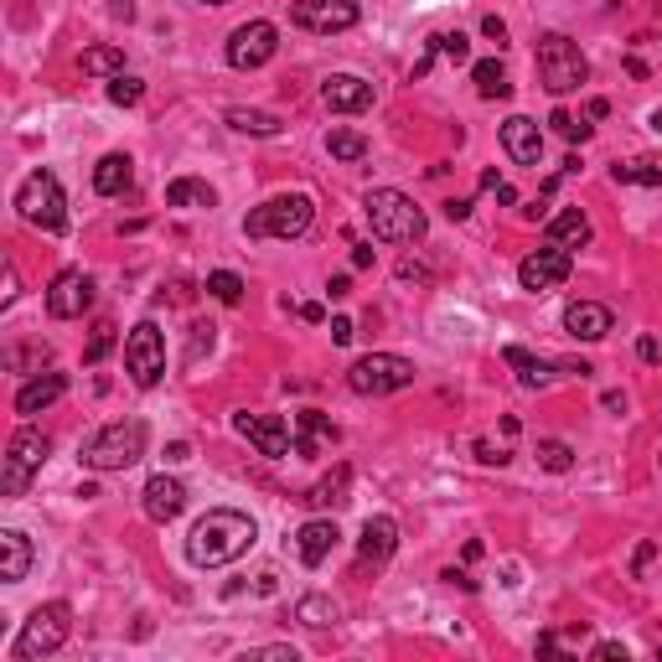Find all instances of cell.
<instances>
[{"mask_svg": "<svg viewBox=\"0 0 662 662\" xmlns=\"http://www.w3.org/2000/svg\"><path fill=\"white\" fill-rule=\"evenodd\" d=\"M611 182H621V187H662V161L657 156L621 161V166H611Z\"/></svg>", "mask_w": 662, "mask_h": 662, "instance_id": "f1b7e54d", "label": "cell"}, {"mask_svg": "<svg viewBox=\"0 0 662 662\" xmlns=\"http://www.w3.org/2000/svg\"><path fill=\"white\" fill-rule=\"evenodd\" d=\"M647 125H652V130H657V135H662V104H657V109H652V119H647Z\"/></svg>", "mask_w": 662, "mask_h": 662, "instance_id": "6f0895ef", "label": "cell"}, {"mask_svg": "<svg viewBox=\"0 0 662 662\" xmlns=\"http://www.w3.org/2000/svg\"><path fill=\"white\" fill-rule=\"evenodd\" d=\"M145 440H150L145 419H114V425H104L83 440L78 456L88 471H130L145 456Z\"/></svg>", "mask_w": 662, "mask_h": 662, "instance_id": "7a4b0ae2", "label": "cell"}, {"mask_svg": "<svg viewBox=\"0 0 662 662\" xmlns=\"http://www.w3.org/2000/svg\"><path fill=\"white\" fill-rule=\"evenodd\" d=\"M502 363L507 368H518V383L523 388H549L559 378V363H544V357H533L523 347H502Z\"/></svg>", "mask_w": 662, "mask_h": 662, "instance_id": "484cf974", "label": "cell"}, {"mask_svg": "<svg viewBox=\"0 0 662 662\" xmlns=\"http://www.w3.org/2000/svg\"><path fill=\"white\" fill-rule=\"evenodd\" d=\"M414 383V363L399 352H368L357 357V363L347 368V388L363 399H383V394H399V388Z\"/></svg>", "mask_w": 662, "mask_h": 662, "instance_id": "52a82bcc", "label": "cell"}, {"mask_svg": "<svg viewBox=\"0 0 662 662\" xmlns=\"http://www.w3.org/2000/svg\"><path fill=\"white\" fill-rule=\"evenodd\" d=\"M476 461H481V466H502L507 450H492V440H476Z\"/></svg>", "mask_w": 662, "mask_h": 662, "instance_id": "7bdbcfd3", "label": "cell"}, {"mask_svg": "<svg viewBox=\"0 0 662 662\" xmlns=\"http://www.w3.org/2000/svg\"><path fill=\"white\" fill-rule=\"evenodd\" d=\"M357 337V331H352V321L347 316H337V321H331V342H337V347H347Z\"/></svg>", "mask_w": 662, "mask_h": 662, "instance_id": "ee69618b", "label": "cell"}, {"mask_svg": "<svg viewBox=\"0 0 662 662\" xmlns=\"http://www.w3.org/2000/svg\"><path fill=\"white\" fill-rule=\"evenodd\" d=\"M471 78H476V94L481 99H507V94H513V83H507V73H502L497 57H481V63L471 68Z\"/></svg>", "mask_w": 662, "mask_h": 662, "instance_id": "1f68e13d", "label": "cell"}, {"mask_svg": "<svg viewBox=\"0 0 662 662\" xmlns=\"http://www.w3.org/2000/svg\"><path fill=\"white\" fill-rule=\"evenodd\" d=\"M47 450H52V440H47L42 430L21 425V430L11 435V445H6V461H0V492H6V497H26L32 476H37L42 461H47Z\"/></svg>", "mask_w": 662, "mask_h": 662, "instance_id": "9c48e42d", "label": "cell"}, {"mask_svg": "<svg viewBox=\"0 0 662 662\" xmlns=\"http://www.w3.org/2000/svg\"><path fill=\"white\" fill-rule=\"evenodd\" d=\"M109 99L130 109V104H140V99H145V83H140V78H125V73H119V78L109 83Z\"/></svg>", "mask_w": 662, "mask_h": 662, "instance_id": "ab89813d", "label": "cell"}, {"mask_svg": "<svg viewBox=\"0 0 662 662\" xmlns=\"http://www.w3.org/2000/svg\"><path fill=\"white\" fill-rule=\"evenodd\" d=\"M538 78H544L549 94H575L590 78V63L564 32H549V37H538Z\"/></svg>", "mask_w": 662, "mask_h": 662, "instance_id": "ba28073f", "label": "cell"}, {"mask_svg": "<svg viewBox=\"0 0 662 662\" xmlns=\"http://www.w3.org/2000/svg\"><path fill=\"white\" fill-rule=\"evenodd\" d=\"M78 68L88 78H119V73H125V52H119V47H88L78 57Z\"/></svg>", "mask_w": 662, "mask_h": 662, "instance_id": "d6a6232c", "label": "cell"}, {"mask_svg": "<svg viewBox=\"0 0 662 662\" xmlns=\"http://www.w3.org/2000/svg\"><path fill=\"white\" fill-rule=\"evenodd\" d=\"M68 394V373H42L32 383H21V394H16V414H42L47 404H57Z\"/></svg>", "mask_w": 662, "mask_h": 662, "instance_id": "cb8c5ba5", "label": "cell"}, {"mask_svg": "<svg viewBox=\"0 0 662 662\" xmlns=\"http://www.w3.org/2000/svg\"><path fill=\"white\" fill-rule=\"evenodd\" d=\"M140 502H145V518L150 523H171L187 507V487L176 476H150L145 492H140Z\"/></svg>", "mask_w": 662, "mask_h": 662, "instance_id": "d6986e66", "label": "cell"}, {"mask_svg": "<svg viewBox=\"0 0 662 662\" xmlns=\"http://www.w3.org/2000/svg\"><path fill=\"white\" fill-rule=\"evenodd\" d=\"M326 295H331V300H347V295H352V280H347V275H337V280L326 285Z\"/></svg>", "mask_w": 662, "mask_h": 662, "instance_id": "f5cc1de1", "label": "cell"}, {"mask_svg": "<svg viewBox=\"0 0 662 662\" xmlns=\"http://www.w3.org/2000/svg\"><path fill=\"white\" fill-rule=\"evenodd\" d=\"M549 125L569 140V145H575V140H590V125H580V119H569L564 109H554V119H549Z\"/></svg>", "mask_w": 662, "mask_h": 662, "instance_id": "60d3db41", "label": "cell"}, {"mask_svg": "<svg viewBox=\"0 0 662 662\" xmlns=\"http://www.w3.org/2000/svg\"><path fill=\"white\" fill-rule=\"evenodd\" d=\"M16 213L42 228V233H63L68 228V197H63V182L52 171H32L16 192Z\"/></svg>", "mask_w": 662, "mask_h": 662, "instance_id": "8992f818", "label": "cell"}, {"mask_svg": "<svg viewBox=\"0 0 662 662\" xmlns=\"http://www.w3.org/2000/svg\"><path fill=\"white\" fill-rule=\"evenodd\" d=\"M207 295L223 300V306H238V300H244V280H238L233 269H218V275H207Z\"/></svg>", "mask_w": 662, "mask_h": 662, "instance_id": "8d00e7d4", "label": "cell"}, {"mask_svg": "<svg viewBox=\"0 0 662 662\" xmlns=\"http://www.w3.org/2000/svg\"><path fill=\"white\" fill-rule=\"evenodd\" d=\"M130 182H135V161L119 156V150H109V156L94 166V192L99 197H125Z\"/></svg>", "mask_w": 662, "mask_h": 662, "instance_id": "d4e9b609", "label": "cell"}, {"mask_svg": "<svg viewBox=\"0 0 662 662\" xmlns=\"http://www.w3.org/2000/svg\"><path fill=\"white\" fill-rule=\"evenodd\" d=\"M363 213L373 223V238H383V244H414V238H425V228H430L425 207L414 197H404V192H394V187L368 192Z\"/></svg>", "mask_w": 662, "mask_h": 662, "instance_id": "3957f363", "label": "cell"}, {"mask_svg": "<svg viewBox=\"0 0 662 662\" xmlns=\"http://www.w3.org/2000/svg\"><path fill=\"white\" fill-rule=\"evenodd\" d=\"M109 352H114V321H99V326H94V337H88V347H83V363H88V368H99Z\"/></svg>", "mask_w": 662, "mask_h": 662, "instance_id": "74e56055", "label": "cell"}, {"mask_svg": "<svg viewBox=\"0 0 662 662\" xmlns=\"http://www.w3.org/2000/svg\"><path fill=\"white\" fill-rule=\"evenodd\" d=\"M295 26H306V32H347L357 26V0H295L290 6Z\"/></svg>", "mask_w": 662, "mask_h": 662, "instance_id": "4fadbf2b", "label": "cell"}, {"mask_svg": "<svg viewBox=\"0 0 662 662\" xmlns=\"http://www.w3.org/2000/svg\"><path fill=\"white\" fill-rule=\"evenodd\" d=\"M352 269H373V244H357L352 249Z\"/></svg>", "mask_w": 662, "mask_h": 662, "instance_id": "f907efd6", "label": "cell"}, {"mask_svg": "<svg viewBox=\"0 0 662 662\" xmlns=\"http://www.w3.org/2000/svg\"><path fill=\"white\" fill-rule=\"evenodd\" d=\"M166 207H218V192L197 182V176H176L166 187Z\"/></svg>", "mask_w": 662, "mask_h": 662, "instance_id": "f546056e", "label": "cell"}, {"mask_svg": "<svg viewBox=\"0 0 662 662\" xmlns=\"http://www.w3.org/2000/svg\"><path fill=\"white\" fill-rule=\"evenodd\" d=\"M275 52H280V32H275L269 21H249V26H238V32L228 37V63H233L238 73L264 68Z\"/></svg>", "mask_w": 662, "mask_h": 662, "instance_id": "8fae6325", "label": "cell"}, {"mask_svg": "<svg viewBox=\"0 0 662 662\" xmlns=\"http://www.w3.org/2000/svg\"><path fill=\"white\" fill-rule=\"evenodd\" d=\"M481 32H487V37H492V42H497V47H502V42H507V26H502V21H497V16H487V21H481Z\"/></svg>", "mask_w": 662, "mask_h": 662, "instance_id": "681fc988", "label": "cell"}, {"mask_svg": "<svg viewBox=\"0 0 662 662\" xmlns=\"http://www.w3.org/2000/svg\"><path fill=\"white\" fill-rule=\"evenodd\" d=\"M321 104H326L331 114H363V109L373 104V83H363L357 73H331V78L321 83Z\"/></svg>", "mask_w": 662, "mask_h": 662, "instance_id": "e0dca14e", "label": "cell"}, {"mask_svg": "<svg viewBox=\"0 0 662 662\" xmlns=\"http://www.w3.org/2000/svg\"><path fill=\"white\" fill-rule=\"evenodd\" d=\"M637 352H642V363H657V357H662V342H657V337H642Z\"/></svg>", "mask_w": 662, "mask_h": 662, "instance_id": "c3c4849f", "label": "cell"}, {"mask_svg": "<svg viewBox=\"0 0 662 662\" xmlns=\"http://www.w3.org/2000/svg\"><path fill=\"white\" fill-rule=\"evenodd\" d=\"M445 218H450V223H461V218H471V202H466V197H456V202H445Z\"/></svg>", "mask_w": 662, "mask_h": 662, "instance_id": "7dc6e473", "label": "cell"}, {"mask_svg": "<svg viewBox=\"0 0 662 662\" xmlns=\"http://www.w3.org/2000/svg\"><path fill=\"white\" fill-rule=\"evenodd\" d=\"M538 466L554 471V476H564L569 466H575V450H569L564 440H538Z\"/></svg>", "mask_w": 662, "mask_h": 662, "instance_id": "d590c367", "label": "cell"}, {"mask_svg": "<svg viewBox=\"0 0 662 662\" xmlns=\"http://www.w3.org/2000/svg\"><path fill=\"white\" fill-rule=\"evenodd\" d=\"M585 114H590V119H606V114H611V104H606V99H590V109H585Z\"/></svg>", "mask_w": 662, "mask_h": 662, "instance_id": "9f6ffc18", "label": "cell"}, {"mask_svg": "<svg viewBox=\"0 0 662 662\" xmlns=\"http://www.w3.org/2000/svg\"><path fill=\"white\" fill-rule=\"evenodd\" d=\"M125 373L135 388H156L166 378V337L156 321H140L125 337Z\"/></svg>", "mask_w": 662, "mask_h": 662, "instance_id": "30bf717a", "label": "cell"}, {"mask_svg": "<svg viewBox=\"0 0 662 662\" xmlns=\"http://www.w3.org/2000/svg\"><path fill=\"white\" fill-rule=\"evenodd\" d=\"M249 657H269V662H295V647H254Z\"/></svg>", "mask_w": 662, "mask_h": 662, "instance_id": "bcb514c9", "label": "cell"}, {"mask_svg": "<svg viewBox=\"0 0 662 662\" xmlns=\"http://www.w3.org/2000/svg\"><path fill=\"white\" fill-rule=\"evenodd\" d=\"M228 119V130H238V135H259V140H269V135H280L285 125L275 114H264V109H228L223 114Z\"/></svg>", "mask_w": 662, "mask_h": 662, "instance_id": "4dcf8cb0", "label": "cell"}, {"mask_svg": "<svg viewBox=\"0 0 662 662\" xmlns=\"http://www.w3.org/2000/svg\"><path fill=\"white\" fill-rule=\"evenodd\" d=\"M254 518L249 513H238V507H213L207 518H197V528L187 533V559L197 569H223L233 559H244L254 549Z\"/></svg>", "mask_w": 662, "mask_h": 662, "instance_id": "6da1fadb", "label": "cell"}, {"mask_svg": "<svg viewBox=\"0 0 662 662\" xmlns=\"http://www.w3.org/2000/svg\"><path fill=\"white\" fill-rule=\"evenodd\" d=\"M430 52L450 57V63H466V57H471V42H466V32H435V37H430Z\"/></svg>", "mask_w": 662, "mask_h": 662, "instance_id": "f35d334b", "label": "cell"}, {"mask_svg": "<svg viewBox=\"0 0 662 662\" xmlns=\"http://www.w3.org/2000/svg\"><path fill=\"white\" fill-rule=\"evenodd\" d=\"M166 461L176 466V461H192V445L187 440H176V445H166Z\"/></svg>", "mask_w": 662, "mask_h": 662, "instance_id": "816d5d0a", "label": "cell"}, {"mask_svg": "<svg viewBox=\"0 0 662 662\" xmlns=\"http://www.w3.org/2000/svg\"><path fill=\"white\" fill-rule=\"evenodd\" d=\"M202 352H213V326H192V347H187V363H197Z\"/></svg>", "mask_w": 662, "mask_h": 662, "instance_id": "b9f144b4", "label": "cell"}, {"mask_svg": "<svg viewBox=\"0 0 662 662\" xmlns=\"http://www.w3.org/2000/svg\"><path fill=\"white\" fill-rule=\"evenodd\" d=\"M564 331L575 342H600V337H611V311L595 306V300H575V306L564 311Z\"/></svg>", "mask_w": 662, "mask_h": 662, "instance_id": "44dd1931", "label": "cell"}, {"mask_svg": "<svg viewBox=\"0 0 662 662\" xmlns=\"http://www.w3.org/2000/svg\"><path fill=\"white\" fill-rule=\"evenodd\" d=\"M207 6H228V0H207Z\"/></svg>", "mask_w": 662, "mask_h": 662, "instance_id": "680465c9", "label": "cell"}, {"mask_svg": "<svg viewBox=\"0 0 662 662\" xmlns=\"http://www.w3.org/2000/svg\"><path fill=\"white\" fill-rule=\"evenodd\" d=\"M569 269H575V259H569V249L549 244V249H538V254H528V259L518 264V280H523V290L544 295V290H559V285L569 280Z\"/></svg>", "mask_w": 662, "mask_h": 662, "instance_id": "7c38bea8", "label": "cell"}, {"mask_svg": "<svg viewBox=\"0 0 662 662\" xmlns=\"http://www.w3.org/2000/svg\"><path fill=\"white\" fill-rule=\"evenodd\" d=\"M337 538H342V533H337V523H331V518H311L306 528L295 533V554H300V564H311V569L326 564L331 549H337Z\"/></svg>", "mask_w": 662, "mask_h": 662, "instance_id": "ffe728a7", "label": "cell"}, {"mask_svg": "<svg viewBox=\"0 0 662 662\" xmlns=\"http://www.w3.org/2000/svg\"><path fill=\"white\" fill-rule=\"evenodd\" d=\"M326 150H331L337 161H363V156H368V140L357 135V130H331V135H326Z\"/></svg>", "mask_w": 662, "mask_h": 662, "instance_id": "e575fe53", "label": "cell"}, {"mask_svg": "<svg viewBox=\"0 0 662 662\" xmlns=\"http://www.w3.org/2000/svg\"><path fill=\"white\" fill-rule=\"evenodd\" d=\"M233 430L244 435L259 456H269V461H280L290 450V430H285L280 414H233Z\"/></svg>", "mask_w": 662, "mask_h": 662, "instance_id": "5bb4252c", "label": "cell"}, {"mask_svg": "<svg viewBox=\"0 0 662 662\" xmlns=\"http://www.w3.org/2000/svg\"><path fill=\"white\" fill-rule=\"evenodd\" d=\"M652 559H657V544H642V549H637V559H631V569H637V575H642V569H647Z\"/></svg>", "mask_w": 662, "mask_h": 662, "instance_id": "db71d44e", "label": "cell"}, {"mask_svg": "<svg viewBox=\"0 0 662 662\" xmlns=\"http://www.w3.org/2000/svg\"><path fill=\"white\" fill-rule=\"evenodd\" d=\"M502 150L518 166H538V161H544V130H538V119H528V114L507 119V125H502Z\"/></svg>", "mask_w": 662, "mask_h": 662, "instance_id": "ac0fdd59", "label": "cell"}, {"mask_svg": "<svg viewBox=\"0 0 662 662\" xmlns=\"http://www.w3.org/2000/svg\"><path fill=\"white\" fill-rule=\"evenodd\" d=\"M331 440H337V425H331L321 409L295 414V456H321Z\"/></svg>", "mask_w": 662, "mask_h": 662, "instance_id": "603a6c76", "label": "cell"}, {"mask_svg": "<svg viewBox=\"0 0 662 662\" xmlns=\"http://www.w3.org/2000/svg\"><path fill=\"white\" fill-rule=\"evenodd\" d=\"M590 657H600V662H616V657H621V662H626V647H621V642H595Z\"/></svg>", "mask_w": 662, "mask_h": 662, "instance_id": "f6af8a7d", "label": "cell"}, {"mask_svg": "<svg viewBox=\"0 0 662 662\" xmlns=\"http://www.w3.org/2000/svg\"><path fill=\"white\" fill-rule=\"evenodd\" d=\"M399 549V523L394 518H368L363 523V538H357V575H368V569H383Z\"/></svg>", "mask_w": 662, "mask_h": 662, "instance_id": "2e32d148", "label": "cell"}, {"mask_svg": "<svg viewBox=\"0 0 662 662\" xmlns=\"http://www.w3.org/2000/svg\"><path fill=\"white\" fill-rule=\"evenodd\" d=\"M347 487H352V466H331L321 481H316V487H306V497H300V502H306V507H316V513H321V507H342L347 502Z\"/></svg>", "mask_w": 662, "mask_h": 662, "instance_id": "4316f807", "label": "cell"}, {"mask_svg": "<svg viewBox=\"0 0 662 662\" xmlns=\"http://www.w3.org/2000/svg\"><path fill=\"white\" fill-rule=\"evenodd\" d=\"M32 559H37V549H32V538H26L21 528L0 533V580L6 585H21L26 569H32Z\"/></svg>", "mask_w": 662, "mask_h": 662, "instance_id": "7402d4cb", "label": "cell"}, {"mask_svg": "<svg viewBox=\"0 0 662 662\" xmlns=\"http://www.w3.org/2000/svg\"><path fill=\"white\" fill-rule=\"evenodd\" d=\"M88 306H94V280H88L83 269H63V275L52 280V290H47V311H52L57 321H73V316H83Z\"/></svg>", "mask_w": 662, "mask_h": 662, "instance_id": "9a60e30c", "label": "cell"}, {"mask_svg": "<svg viewBox=\"0 0 662 662\" xmlns=\"http://www.w3.org/2000/svg\"><path fill=\"white\" fill-rule=\"evenodd\" d=\"M68 637H73V606H68V600H47V606H37L32 616L21 621V637H16L11 657H21V662L52 657Z\"/></svg>", "mask_w": 662, "mask_h": 662, "instance_id": "277c9868", "label": "cell"}, {"mask_svg": "<svg viewBox=\"0 0 662 662\" xmlns=\"http://www.w3.org/2000/svg\"><path fill=\"white\" fill-rule=\"evenodd\" d=\"M600 404H606L611 414H621V409H626V394H616V388H611V394H606V399H600Z\"/></svg>", "mask_w": 662, "mask_h": 662, "instance_id": "11a10c76", "label": "cell"}, {"mask_svg": "<svg viewBox=\"0 0 662 662\" xmlns=\"http://www.w3.org/2000/svg\"><path fill=\"white\" fill-rule=\"evenodd\" d=\"M311 218H316V202L306 192H280L244 218V233L249 238H300L311 228Z\"/></svg>", "mask_w": 662, "mask_h": 662, "instance_id": "5b68a950", "label": "cell"}, {"mask_svg": "<svg viewBox=\"0 0 662 662\" xmlns=\"http://www.w3.org/2000/svg\"><path fill=\"white\" fill-rule=\"evenodd\" d=\"M295 621H306V626H331V621H337V600H331V595H306V600L295 606Z\"/></svg>", "mask_w": 662, "mask_h": 662, "instance_id": "836d02e7", "label": "cell"}, {"mask_svg": "<svg viewBox=\"0 0 662 662\" xmlns=\"http://www.w3.org/2000/svg\"><path fill=\"white\" fill-rule=\"evenodd\" d=\"M549 244H559V249H585L590 244V218L580 213V207H564L559 218H549Z\"/></svg>", "mask_w": 662, "mask_h": 662, "instance_id": "83f0119b", "label": "cell"}]
</instances>
